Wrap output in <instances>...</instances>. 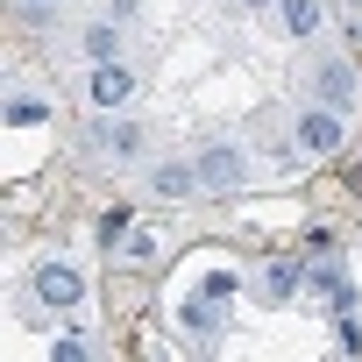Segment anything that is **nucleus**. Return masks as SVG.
Returning <instances> with one entry per match:
<instances>
[{
	"label": "nucleus",
	"mask_w": 362,
	"mask_h": 362,
	"mask_svg": "<svg viewBox=\"0 0 362 362\" xmlns=\"http://www.w3.org/2000/svg\"><path fill=\"white\" fill-rule=\"evenodd\" d=\"M291 291H298V263H270V270H263V298H270V305H284Z\"/></svg>",
	"instance_id": "9b49d317"
},
{
	"label": "nucleus",
	"mask_w": 362,
	"mask_h": 362,
	"mask_svg": "<svg viewBox=\"0 0 362 362\" xmlns=\"http://www.w3.org/2000/svg\"><path fill=\"white\" fill-rule=\"evenodd\" d=\"M199 291H206V298H214V305H228V298H235V291H242V284H235V270H214V277H206V284H199Z\"/></svg>",
	"instance_id": "ddd939ff"
},
{
	"label": "nucleus",
	"mask_w": 362,
	"mask_h": 362,
	"mask_svg": "<svg viewBox=\"0 0 362 362\" xmlns=\"http://www.w3.org/2000/svg\"><path fill=\"white\" fill-rule=\"evenodd\" d=\"M156 249H163V242H156V235H149V228H135V235H128V242H121V256H128V263H149V256H156Z\"/></svg>",
	"instance_id": "f8f14e48"
},
{
	"label": "nucleus",
	"mask_w": 362,
	"mask_h": 362,
	"mask_svg": "<svg viewBox=\"0 0 362 362\" xmlns=\"http://www.w3.org/2000/svg\"><path fill=\"white\" fill-rule=\"evenodd\" d=\"M177 320H185V334H214V327H221V305L199 291V298H185V305H177Z\"/></svg>",
	"instance_id": "1a4fd4ad"
},
{
	"label": "nucleus",
	"mask_w": 362,
	"mask_h": 362,
	"mask_svg": "<svg viewBox=\"0 0 362 362\" xmlns=\"http://www.w3.org/2000/svg\"><path fill=\"white\" fill-rule=\"evenodd\" d=\"M50 362H86V341H71V334H64V341L50 348Z\"/></svg>",
	"instance_id": "2eb2a0df"
},
{
	"label": "nucleus",
	"mask_w": 362,
	"mask_h": 362,
	"mask_svg": "<svg viewBox=\"0 0 362 362\" xmlns=\"http://www.w3.org/2000/svg\"><path fill=\"white\" fill-rule=\"evenodd\" d=\"M149 192L156 199H199V163H156L149 170Z\"/></svg>",
	"instance_id": "0eeeda50"
},
{
	"label": "nucleus",
	"mask_w": 362,
	"mask_h": 362,
	"mask_svg": "<svg viewBox=\"0 0 362 362\" xmlns=\"http://www.w3.org/2000/svg\"><path fill=\"white\" fill-rule=\"evenodd\" d=\"M86 50H93V64H114L121 57V22H93L86 29Z\"/></svg>",
	"instance_id": "9d476101"
},
{
	"label": "nucleus",
	"mask_w": 362,
	"mask_h": 362,
	"mask_svg": "<svg viewBox=\"0 0 362 362\" xmlns=\"http://www.w3.org/2000/svg\"><path fill=\"white\" fill-rule=\"evenodd\" d=\"M341 142H348V128H341L334 107H305L298 114V149L305 156H341Z\"/></svg>",
	"instance_id": "7ed1b4c3"
},
{
	"label": "nucleus",
	"mask_w": 362,
	"mask_h": 362,
	"mask_svg": "<svg viewBox=\"0 0 362 362\" xmlns=\"http://www.w3.org/2000/svg\"><path fill=\"white\" fill-rule=\"evenodd\" d=\"M86 93H93V107H100V114H114V107H128V93H135V71H128L121 57H114V64H93Z\"/></svg>",
	"instance_id": "20e7f679"
},
{
	"label": "nucleus",
	"mask_w": 362,
	"mask_h": 362,
	"mask_svg": "<svg viewBox=\"0 0 362 362\" xmlns=\"http://www.w3.org/2000/svg\"><path fill=\"white\" fill-rule=\"evenodd\" d=\"M93 156L135 163V156H142V128H135V121H100V128H93Z\"/></svg>",
	"instance_id": "39448f33"
},
{
	"label": "nucleus",
	"mask_w": 362,
	"mask_h": 362,
	"mask_svg": "<svg viewBox=\"0 0 362 362\" xmlns=\"http://www.w3.org/2000/svg\"><path fill=\"white\" fill-rule=\"evenodd\" d=\"M43 114H50V107H43V100H15V107H8V121H15V128H36V121H43Z\"/></svg>",
	"instance_id": "4468645a"
},
{
	"label": "nucleus",
	"mask_w": 362,
	"mask_h": 362,
	"mask_svg": "<svg viewBox=\"0 0 362 362\" xmlns=\"http://www.w3.org/2000/svg\"><path fill=\"white\" fill-rule=\"evenodd\" d=\"M242 177H249V156L235 142H214L199 156V192H242Z\"/></svg>",
	"instance_id": "f03ea898"
},
{
	"label": "nucleus",
	"mask_w": 362,
	"mask_h": 362,
	"mask_svg": "<svg viewBox=\"0 0 362 362\" xmlns=\"http://www.w3.org/2000/svg\"><path fill=\"white\" fill-rule=\"evenodd\" d=\"M22 8H29V15H36V8H50V0H22Z\"/></svg>",
	"instance_id": "f3484780"
},
{
	"label": "nucleus",
	"mask_w": 362,
	"mask_h": 362,
	"mask_svg": "<svg viewBox=\"0 0 362 362\" xmlns=\"http://www.w3.org/2000/svg\"><path fill=\"white\" fill-rule=\"evenodd\" d=\"M36 298H43V305H78V298H86V277H78L71 263H43V270H36Z\"/></svg>",
	"instance_id": "423d86ee"
},
{
	"label": "nucleus",
	"mask_w": 362,
	"mask_h": 362,
	"mask_svg": "<svg viewBox=\"0 0 362 362\" xmlns=\"http://www.w3.org/2000/svg\"><path fill=\"white\" fill-rule=\"evenodd\" d=\"M320 22H327V15H320V0H277V29H284V36L305 43V36H320Z\"/></svg>",
	"instance_id": "6e6552de"
},
{
	"label": "nucleus",
	"mask_w": 362,
	"mask_h": 362,
	"mask_svg": "<svg viewBox=\"0 0 362 362\" xmlns=\"http://www.w3.org/2000/svg\"><path fill=\"white\" fill-rule=\"evenodd\" d=\"M249 8H263V15H277V0H249Z\"/></svg>",
	"instance_id": "dca6fc26"
},
{
	"label": "nucleus",
	"mask_w": 362,
	"mask_h": 362,
	"mask_svg": "<svg viewBox=\"0 0 362 362\" xmlns=\"http://www.w3.org/2000/svg\"><path fill=\"white\" fill-rule=\"evenodd\" d=\"M305 86H313V107H334V114L355 107V64H348V57H320Z\"/></svg>",
	"instance_id": "f257e3e1"
}]
</instances>
